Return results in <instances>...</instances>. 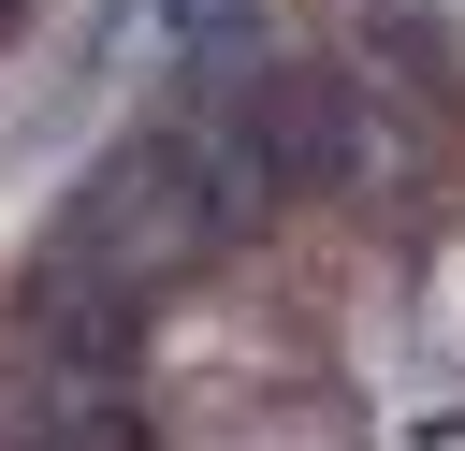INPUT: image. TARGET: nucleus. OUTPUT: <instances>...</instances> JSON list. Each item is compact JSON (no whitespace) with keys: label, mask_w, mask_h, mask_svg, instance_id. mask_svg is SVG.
Masks as SVG:
<instances>
[{"label":"nucleus","mask_w":465,"mask_h":451,"mask_svg":"<svg viewBox=\"0 0 465 451\" xmlns=\"http://www.w3.org/2000/svg\"><path fill=\"white\" fill-rule=\"evenodd\" d=\"M15 349H29L44 393H116L131 349H145V291H131L116 262L58 247V262H29V291H15Z\"/></svg>","instance_id":"f257e3e1"},{"label":"nucleus","mask_w":465,"mask_h":451,"mask_svg":"<svg viewBox=\"0 0 465 451\" xmlns=\"http://www.w3.org/2000/svg\"><path fill=\"white\" fill-rule=\"evenodd\" d=\"M15 451H145V422H131L116 393H58V407H44Z\"/></svg>","instance_id":"f03ea898"}]
</instances>
